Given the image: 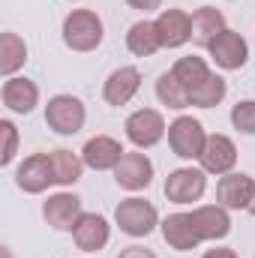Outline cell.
I'll return each instance as SVG.
<instances>
[{"mask_svg":"<svg viewBox=\"0 0 255 258\" xmlns=\"http://www.w3.org/2000/svg\"><path fill=\"white\" fill-rule=\"evenodd\" d=\"M102 18L93 9H72L63 18V42L72 51H96L102 45Z\"/></svg>","mask_w":255,"mask_h":258,"instance_id":"cell-1","label":"cell"},{"mask_svg":"<svg viewBox=\"0 0 255 258\" xmlns=\"http://www.w3.org/2000/svg\"><path fill=\"white\" fill-rule=\"evenodd\" d=\"M84 120H87V111H84V102L78 96L57 93L45 105V123L54 129L57 135H75V132H81Z\"/></svg>","mask_w":255,"mask_h":258,"instance_id":"cell-2","label":"cell"},{"mask_svg":"<svg viewBox=\"0 0 255 258\" xmlns=\"http://www.w3.org/2000/svg\"><path fill=\"white\" fill-rule=\"evenodd\" d=\"M114 222L120 225V231L129 237H147L156 225H159V213L150 201L144 198H126L117 204L114 210Z\"/></svg>","mask_w":255,"mask_h":258,"instance_id":"cell-3","label":"cell"},{"mask_svg":"<svg viewBox=\"0 0 255 258\" xmlns=\"http://www.w3.org/2000/svg\"><path fill=\"white\" fill-rule=\"evenodd\" d=\"M204 141H207V132L201 126V120H195V117L183 114L168 126V144L180 159H198L204 150Z\"/></svg>","mask_w":255,"mask_h":258,"instance_id":"cell-4","label":"cell"},{"mask_svg":"<svg viewBox=\"0 0 255 258\" xmlns=\"http://www.w3.org/2000/svg\"><path fill=\"white\" fill-rule=\"evenodd\" d=\"M162 135H165V120H162V114L156 108H141V111L126 117V138L138 150L159 144Z\"/></svg>","mask_w":255,"mask_h":258,"instance_id":"cell-5","label":"cell"},{"mask_svg":"<svg viewBox=\"0 0 255 258\" xmlns=\"http://www.w3.org/2000/svg\"><path fill=\"white\" fill-rule=\"evenodd\" d=\"M207 51H210V57L216 60L219 69H228V72L240 69V66L249 60V45H246V39H243L237 30H228V27L207 45Z\"/></svg>","mask_w":255,"mask_h":258,"instance_id":"cell-6","label":"cell"},{"mask_svg":"<svg viewBox=\"0 0 255 258\" xmlns=\"http://www.w3.org/2000/svg\"><path fill=\"white\" fill-rule=\"evenodd\" d=\"M207 189L204 168H174L165 180V195L174 204H192Z\"/></svg>","mask_w":255,"mask_h":258,"instance_id":"cell-7","label":"cell"},{"mask_svg":"<svg viewBox=\"0 0 255 258\" xmlns=\"http://www.w3.org/2000/svg\"><path fill=\"white\" fill-rule=\"evenodd\" d=\"M15 183H18V189H24L27 195L45 192V189L54 183V171H51L48 153H33V156H27V159L18 165V171H15Z\"/></svg>","mask_w":255,"mask_h":258,"instance_id":"cell-8","label":"cell"},{"mask_svg":"<svg viewBox=\"0 0 255 258\" xmlns=\"http://www.w3.org/2000/svg\"><path fill=\"white\" fill-rule=\"evenodd\" d=\"M198 162H201V168L210 171V174H228V171L234 168V162H237V147H234V141H231L228 135L213 132V135H207Z\"/></svg>","mask_w":255,"mask_h":258,"instance_id":"cell-9","label":"cell"},{"mask_svg":"<svg viewBox=\"0 0 255 258\" xmlns=\"http://www.w3.org/2000/svg\"><path fill=\"white\" fill-rule=\"evenodd\" d=\"M114 180H117V186H123L129 192L147 189L153 180V162L144 153H123L120 162L114 165Z\"/></svg>","mask_w":255,"mask_h":258,"instance_id":"cell-10","label":"cell"},{"mask_svg":"<svg viewBox=\"0 0 255 258\" xmlns=\"http://www.w3.org/2000/svg\"><path fill=\"white\" fill-rule=\"evenodd\" d=\"M81 213H84V210H81V198L72 195V192H57L42 204L45 222H48L51 228H57V231H72L75 222L81 219Z\"/></svg>","mask_w":255,"mask_h":258,"instance_id":"cell-11","label":"cell"},{"mask_svg":"<svg viewBox=\"0 0 255 258\" xmlns=\"http://www.w3.org/2000/svg\"><path fill=\"white\" fill-rule=\"evenodd\" d=\"M252 189H255V180L243 171H228L222 174L219 186H216V198L225 210H246L249 201H252Z\"/></svg>","mask_w":255,"mask_h":258,"instance_id":"cell-12","label":"cell"},{"mask_svg":"<svg viewBox=\"0 0 255 258\" xmlns=\"http://www.w3.org/2000/svg\"><path fill=\"white\" fill-rule=\"evenodd\" d=\"M156 30L162 48H180L192 39V15H186L183 9H162L156 18Z\"/></svg>","mask_w":255,"mask_h":258,"instance_id":"cell-13","label":"cell"},{"mask_svg":"<svg viewBox=\"0 0 255 258\" xmlns=\"http://www.w3.org/2000/svg\"><path fill=\"white\" fill-rule=\"evenodd\" d=\"M72 237H75L78 249L99 252V249H105V243L111 237V228H108L105 216H99V213H81V219L72 228Z\"/></svg>","mask_w":255,"mask_h":258,"instance_id":"cell-14","label":"cell"},{"mask_svg":"<svg viewBox=\"0 0 255 258\" xmlns=\"http://www.w3.org/2000/svg\"><path fill=\"white\" fill-rule=\"evenodd\" d=\"M162 237L171 249L177 252H189L201 243V234L192 222V213H171L162 219Z\"/></svg>","mask_w":255,"mask_h":258,"instance_id":"cell-15","label":"cell"},{"mask_svg":"<svg viewBox=\"0 0 255 258\" xmlns=\"http://www.w3.org/2000/svg\"><path fill=\"white\" fill-rule=\"evenodd\" d=\"M123 153H126V150L120 147V141H114L111 135H96V138H90V141L84 144L81 159H84V165L93 168V171H108V168H114V165L120 162Z\"/></svg>","mask_w":255,"mask_h":258,"instance_id":"cell-16","label":"cell"},{"mask_svg":"<svg viewBox=\"0 0 255 258\" xmlns=\"http://www.w3.org/2000/svg\"><path fill=\"white\" fill-rule=\"evenodd\" d=\"M192 222L201 234V240H222L231 231V216L222 204H204L192 210Z\"/></svg>","mask_w":255,"mask_h":258,"instance_id":"cell-17","label":"cell"},{"mask_svg":"<svg viewBox=\"0 0 255 258\" xmlns=\"http://www.w3.org/2000/svg\"><path fill=\"white\" fill-rule=\"evenodd\" d=\"M141 87V72L135 66H120L114 69L108 78H105V87H102V99L108 105H126L129 99L138 93Z\"/></svg>","mask_w":255,"mask_h":258,"instance_id":"cell-18","label":"cell"},{"mask_svg":"<svg viewBox=\"0 0 255 258\" xmlns=\"http://www.w3.org/2000/svg\"><path fill=\"white\" fill-rule=\"evenodd\" d=\"M3 105L15 114H30L39 105V87L30 78H6L3 81Z\"/></svg>","mask_w":255,"mask_h":258,"instance_id":"cell-19","label":"cell"},{"mask_svg":"<svg viewBox=\"0 0 255 258\" xmlns=\"http://www.w3.org/2000/svg\"><path fill=\"white\" fill-rule=\"evenodd\" d=\"M222 30H225V15H222L219 9H213V6L195 9V15H192V42H195V45L207 48Z\"/></svg>","mask_w":255,"mask_h":258,"instance_id":"cell-20","label":"cell"},{"mask_svg":"<svg viewBox=\"0 0 255 258\" xmlns=\"http://www.w3.org/2000/svg\"><path fill=\"white\" fill-rule=\"evenodd\" d=\"M126 48L135 57H150V54H156V51L162 48L156 21H135L126 33Z\"/></svg>","mask_w":255,"mask_h":258,"instance_id":"cell-21","label":"cell"},{"mask_svg":"<svg viewBox=\"0 0 255 258\" xmlns=\"http://www.w3.org/2000/svg\"><path fill=\"white\" fill-rule=\"evenodd\" d=\"M171 75L180 81V87L186 90V96H192V93L210 78V69H207V63H204L201 57L189 54V57H180L177 63L171 66Z\"/></svg>","mask_w":255,"mask_h":258,"instance_id":"cell-22","label":"cell"},{"mask_svg":"<svg viewBox=\"0 0 255 258\" xmlns=\"http://www.w3.org/2000/svg\"><path fill=\"white\" fill-rule=\"evenodd\" d=\"M51 159V171H54V183L57 186H72L75 180H81V171H84V159L75 156L72 150H51L48 153Z\"/></svg>","mask_w":255,"mask_h":258,"instance_id":"cell-23","label":"cell"},{"mask_svg":"<svg viewBox=\"0 0 255 258\" xmlns=\"http://www.w3.org/2000/svg\"><path fill=\"white\" fill-rule=\"evenodd\" d=\"M27 60V45H24V39L18 36V33H12V30H6L3 36H0V72L6 75V78H12L21 66Z\"/></svg>","mask_w":255,"mask_h":258,"instance_id":"cell-24","label":"cell"},{"mask_svg":"<svg viewBox=\"0 0 255 258\" xmlns=\"http://www.w3.org/2000/svg\"><path fill=\"white\" fill-rule=\"evenodd\" d=\"M156 96H159L162 105H168V108H174V111L189 108V96H186V90L180 87V81H177L171 72H162V75H159V81H156Z\"/></svg>","mask_w":255,"mask_h":258,"instance_id":"cell-25","label":"cell"},{"mask_svg":"<svg viewBox=\"0 0 255 258\" xmlns=\"http://www.w3.org/2000/svg\"><path fill=\"white\" fill-rule=\"evenodd\" d=\"M225 93H228L225 78L210 72V78H207V81H204V84L189 96V105H195V108H213V105H219V102L225 99Z\"/></svg>","mask_w":255,"mask_h":258,"instance_id":"cell-26","label":"cell"},{"mask_svg":"<svg viewBox=\"0 0 255 258\" xmlns=\"http://www.w3.org/2000/svg\"><path fill=\"white\" fill-rule=\"evenodd\" d=\"M231 123L243 135H255V99H243L231 108Z\"/></svg>","mask_w":255,"mask_h":258,"instance_id":"cell-27","label":"cell"},{"mask_svg":"<svg viewBox=\"0 0 255 258\" xmlns=\"http://www.w3.org/2000/svg\"><path fill=\"white\" fill-rule=\"evenodd\" d=\"M0 135H3V153H0V165H9L15 159L18 150V129L12 120H0Z\"/></svg>","mask_w":255,"mask_h":258,"instance_id":"cell-28","label":"cell"},{"mask_svg":"<svg viewBox=\"0 0 255 258\" xmlns=\"http://www.w3.org/2000/svg\"><path fill=\"white\" fill-rule=\"evenodd\" d=\"M126 3L132 6V9L144 12V15H147V12H156V9L162 6V0H126Z\"/></svg>","mask_w":255,"mask_h":258,"instance_id":"cell-29","label":"cell"},{"mask_svg":"<svg viewBox=\"0 0 255 258\" xmlns=\"http://www.w3.org/2000/svg\"><path fill=\"white\" fill-rule=\"evenodd\" d=\"M117 258H156V255L150 249H144V246H126V249H120Z\"/></svg>","mask_w":255,"mask_h":258,"instance_id":"cell-30","label":"cell"},{"mask_svg":"<svg viewBox=\"0 0 255 258\" xmlns=\"http://www.w3.org/2000/svg\"><path fill=\"white\" fill-rule=\"evenodd\" d=\"M204 258H237L234 249H210V252H204Z\"/></svg>","mask_w":255,"mask_h":258,"instance_id":"cell-31","label":"cell"},{"mask_svg":"<svg viewBox=\"0 0 255 258\" xmlns=\"http://www.w3.org/2000/svg\"><path fill=\"white\" fill-rule=\"evenodd\" d=\"M246 210H249V213L255 216V189H252V201H249V207H246Z\"/></svg>","mask_w":255,"mask_h":258,"instance_id":"cell-32","label":"cell"}]
</instances>
